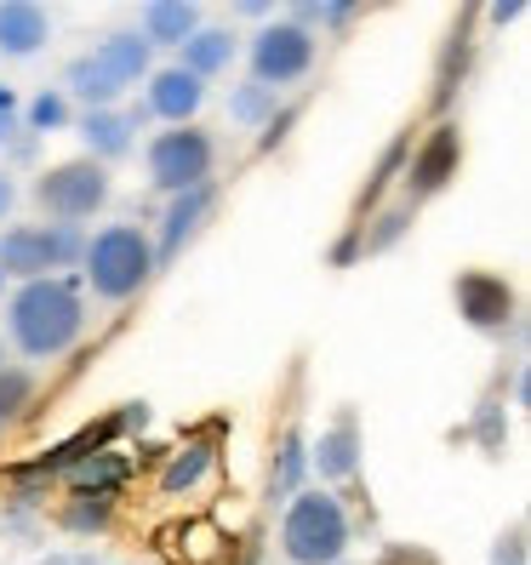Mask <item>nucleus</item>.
Instances as JSON below:
<instances>
[{"label": "nucleus", "mask_w": 531, "mask_h": 565, "mask_svg": "<svg viewBox=\"0 0 531 565\" xmlns=\"http://www.w3.org/2000/svg\"><path fill=\"white\" fill-rule=\"evenodd\" d=\"M7 331L29 360H57L81 343L86 331V297L70 275L23 280L7 303Z\"/></svg>", "instance_id": "nucleus-1"}, {"label": "nucleus", "mask_w": 531, "mask_h": 565, "mask_svg": "<svg viewBox=\"0 0 531 565\" xmlns=\"http://www.w3.org/2000/svg\"><path fill=\"white\" fill-rule=\"evenodd\" d=\"M149 46L138 29H115L92 52H81L63 75V97H81L86 109H115V97H126L138 81H149Z\"/></svg>", "instance_id": "nucleus-2"}, {"label": "nucleus", "mask_w": 531, "mask_h": 565, "mask_svg": "<svg viewBox=\"0 0 531 565\" xmlns=\"http://www.w3.org/2000/svg\"><path fill=\"white\" fill-rule=\"evenodd\" d=\"M81 275L92 286V297H104V303H126V297H138L149 280H155V246L138 223H109L97 228L81 252Z\"/></svg>", "instance_id": "nucleus-3"}, {"label": "nucleus", "mask_w": 531, "mask_h": 565, "mask_svg": "<svg viewBox=\"0 0 531 565\" xmlns=\"http://www.w3.org/2000/svg\"><path fill=\"white\" fill-rule=\"evenodd\" d=\"M349 514L331 491H297L280 520V554L291 565H343Z\"/></svg>", "instance_id": "nucleus-4"}, {"label": "nucleus", "mask_w": 531, "mask_h": 565, "mask_svg": "<svg viewBox=\"0 0 531 565\" xmlns=\"http://www.w3.org/2000/svg\"><path fill=\"white\" fill-rule=\"evenodd\" d=\"M86 252L81 228H63V223H18L0 235V275L12 280H46L57 269H75Z\"/></svg>", "instance_id": "nucleus-5"}, {"label": "nucleus", "mask_w": 531, "mask_h": 565, "mask_svg": "<svg viewBox=\"0 0 531 565\" xmlns=\"http://www.w3.org/2000/svg\"><path fill=\"white\" fill-rule=\"evenodd\" d=\"M35 206L63 228H81L92 212L109 206V172L97 160H63L35 178Z\"/></svg>", "instance_id": "nucleus-6"}, {"label": "nucleus", "mask_w": 531, "mask_h": 565, "mask_svg": "<svg viewBox=\"0 0 531 565\" xmlns=\"http://www.w3.org/2000/svg\"><path fill=\"white\" fill-rule=\"evenodd\" d=\"M212 160H217V149L201 126H172L149 143V183L166 194L201 189V183H212Z\"/></svg>", "instance_id": "nucleus-7"}, {"label": "nucleus", "mask_w": 531, "mask_h": 565, "mask_svg": "<svg viewBox=\"0 0 531 565\" xmlns=\"http://www.w3.org/2000/svg\"><path fill=\"white\" fill-rule=\"evenodd\" d=\"M315 52H320V41L309 35V23H269V29H257L252 46H246L252 81L269 86V92H280V86L304 81V75L315 70Z\"/></svg>", "instance_id": "nucleus-8"}, {"label": "nucleus", "mask_w": 531, "mask_h": 565, "mask_svg": "<svg viewBox=\"0 0 531 565\" xmlns=\"http://www.w3.org/2000/svg\"><path fill=\"white\" fill-rule=\"evenodd\" d=\"M452 297H457V315L469 320L475 331H503V326H514V291H509L503 275L463 269L457 286H452Z\"/></svg>", "instance_id": "nucleus-9"}, {"label": "nucleus", "mask_w": 531, "mask_h": 565, "mask_svg": "<svg viewBox=\"0 0 531 565\" xmlns=\"http://www.w3.org/2000/svg\"><path fill=\"white\" fill-rule=\"evenodd\" d=\"M212 206H217V194H212V183H201V189H183V194H172L166 201V212H160V246H155V269H166L194 235L206 228V217H212Z\"/></svg>", "instance_id": "nucleus-10"}, {"label": "nucleus", "mask_w": 531, "mask_h": 565, "mask_svg": "<svg viewBox=\"0 0 531 565\" xmlns=\"http://www.w3.org/2000/svg\"><path fill=\"white\" fill-rule=\"evenodd\" d=\"M201 104H206V81H194L189 70H178V63L149 75V115H160L166 126H194Z\"/></svg>", "instance_id": "nucleus-11"}, {"label": "nucleus", "mask_w": 531, "mask_h": 565, "mask_svg": "<svg viewBox=\"0 0 531 565\" xmlns=\"http://www.w3.org/2000/svg\"><path fill=\"white\" fill-rule=\"evenodd\" d=\"M52 41V18L35 0H0V57H35Z\"/></svg>", "instance_id": "nucleus-12"}, {"label": "nucleus", "mask_w": 531, "mask_h": 565, "mask_svg": "<svg viewBox=\"0 0 531 565\" xmlns=\"http://www.w3.org/2000/svg\"><path fill=\"white\" fill-rule=\"evenodd\" d=\"M457 160H463V143H457V126H435L428 143L412 154V172H406V189L412 194H435L446 178H457Z\"/></svg>", "instance_id": "nucleus-13"}, {"label": "nucleus", "mask_w": 531, "mask_h": 565, "mask_svg": "<svg viewBox=\"0 0 531 565\" xmlns=\"http://www.w3.org/2000/svg\"><path fill=\"white\" fill-rule=\"evenodd\" d=\"M81 143H86V160H120L131 149V131H138V115H126V109H86L81 115Z\"/></svg>", "instance_id": "nucleus-14"}, {"label": "nucleus", "mask_w": 531, "mask_h": 565, "mask_svg": "<svg viewBox=\"0 0 531 565\" xmlns=\"http://www.w3.org/2000/svg\"><path fill=\"white\" fill-rule=\"evenodd\" d=\"M194 29H201V7H194V0H149L138 35L155 52V46H183Z\"/></svg>", "instance_id": "nucleus-15"}, {"label": "nucleus", "mask_w": 531, "mask_h": 565, "mask_svg": "<svg viewBox=\"0 0 531 565\" xmlns=\"http://www.w3.org/2000/svg\"><path fill=\"white\" fill-rule=\"evenodd\" d=\"M309 469H315L320 480H349V475L360 469V428H354V417H349V412H343V417H338V423H331L326 435L315 440Z\"/></svg>", "instance_id": "nucleus-16"}, {"label": "nucleus", "mask_w": 531, "mask_h": 565, "mask_svg": "<svg viewBox=\"0 0 531 565\" xmlns=\"http://www.w3.org/2000/svg\"><path fill=\"white\" fill-rule=\"evenodd\" d=\"M183 52V63H178V70H189L194 81H212V75H223L229 70V63H235V35H229V29H194V35L178 46Z\"/></svg>", "instance_id": "nucleus-17"}, {"label": "nucleus", "mask_w": 531, "mask_h": 565, "mask_svg": "<svg viewBox=\"0 0 531 565\" xmlns=\"http://www.w3.org/2000/svg\"><path fill=\"white\" fill-rule=\"evenodd\" d=\"M206 469H212V446H206V440H189L172 462H166L160 491H166V497H183V491H194V486L206 480Z\"/></svg>", "instance_id": "nucleus-18"}, {"label": "nucleus", "mask_w": 531, "mask_h": 565, "mask_svg": "<svg viewBox=\"0 0 531 565\" xmlns=\"http://www.w3.org/2000/svg\"><path fill=\"white\" fill-rule=\"evenodd\" d=\"M304 469H309V446H304V435H286V440H280V457H275V475H269V497H275V503H291V497H297V480H304Z\"/></svg>", "instance_id": "nucleus-19"}, {"label": "nucleus", "mask_w": 531, "mask_h": 565, "mask_svg": "<svg viewBox=\"0 0 531 565\" xmlns=\"http://www.w3.org/2000/svg\"><path fill=\"white\" fill-rule=\"evenodd\" d=\"M275 104H280V92L246 81V86L229 92V120H235V126H269L275 120Z\"/></svg>", "instance_id": "nucleus-20"}, {"label": "nucleus", "mask_w": 531, "mask_h": 565, "mask_svg": "<svg viewBox=\"0 0 531 565\" xmlns=\"http://www.w3.org/2000/svg\"><path fill=\"white\" fill-rule=\"evenodd\" d=\"M29 406H35V377L23 365H0V428H12Z\"/></svg>", "instance_id": "nucleus-21"}, {"label": "nucleus", "mask_w": 531, "mask_h": 565, "mask_svg": "<svg viewBox=\"0 0 531 565\" xmlns=\"http://www.w3.org/2000/svg\"><path fill=\"white\" fill-rule=\"evenodd\" d=\"M63 126H70V97L63 92H41L23 109V131H63Z\"/></svg>", "instance_id": "nucleus-22"}, {"label": "nucleus", "mask_w": 531, "mask_h": 565, "mask_svg": "<svg viewBox=\"0 0 531 565\" xmlns=\"http://www.w3.org/2000/svg\"><path fill=\"white\" fill-rule=\"evenodd\" d=\"M109 509H115V497H75V509H70V525L75 531H97V525H104L109 520Z\"/></svg>", "instance_id": "nucleus-23"}, {"label": "nucleus", "mask_w": 531, "mask_h": 565, "mask_svg": "<svg viewBox=\"0 0 531 565\" xmlns=\"http://www.w3.org/2000/svg\"><path fill=\"white\" fill-rule=\"evenodd\" d=\"M18 131H23V104H18L12 86H0V149H7Z\"/></svg>", "instance_id": "nucleus-24"}, {"label": "nucleus", "mask_w": 531, "mask_h": 565, "mask_svg": "<svg viewBox=\"0 0 531 565\" xmlns=\"http://www.w3.org/2000/svg\"><path fill=\"white\" fill-rule=\"evenodd\" d=\"M304 18H315V23H326V29H343V23L360 18V7H297V23H304Z\"/></svg>", "instance_id": "nucleus-25"}, {"label": "nucleus", "mask_w": 531, "mask_h": 565, "mask_svg": "<svg viewBox=\"0 0 531 565\" xmlns=\"http://www.w3.org/2000/svg\"><path fill=\"white\" fill-rule=\"evenodd\" d=\"M486 18L503 29V23H520L525 18V0H497V7H486Z\"/></svg>", "instance_id": "nucleus-26"}, {"label": "nucleus", "mask_w": 531, "mask_h": 565, "mask_svg": "<svg viewBox=\"0 0 531 565\" xmlns=\"http://www.w3.org/2000/svg\"><path fill=\"white\" fill-rule=\"evenodd\" d=\"M525 559V548H520V531H509L503 543H497V554H491V565H520Z\"/></svg>", "instance_id": "nucleus-27"}, {"label": "nucleus", "mask_w": 531, "mask_h": 565, "mask_svg": "<svg viewBox=\"0 0 531 565\" xmlns=\"http://www.w3.org/2000/svg\"><path fill=\"white\" fill-rule=\"evenodd\" d=\"M12 201H18V189H12V178H0V217L12 212Z\"/></svg>", "instance_id": "nucleus-28"}, {"label": "nucleus", "mask_w": 531, "mask_h": 565, "mask_svg": "<svg viewBox=\"0 0 531 565\" xmlns=\"http://www.w3.org/2000/svg\"><path fill=\"white\" fill-rule=\"evenodd\" d=\"M0 360H7V354H0Z\"/></svg>", "instance_id": "nucleus-29"}]
</instances>
